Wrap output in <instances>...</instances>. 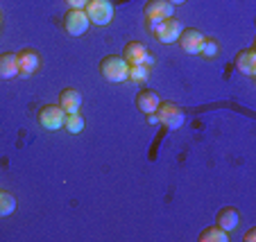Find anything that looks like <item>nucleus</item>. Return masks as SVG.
Returning <instances> with one entry per match:
<instances>
[{
  "label": "nucleus",
  "mask_w": 256,
  "mask_h": 242,
  "mask_svg": "<svg viewBox=\"0 0 256 242\" xmlns=\"http://www.w3.org/2000/svg\"><path fill=\"white\" fill-rule=\"evenodd\" d=\"M159 102L161 100L154 91H140L138 95H136V109H138L140 113H145V116H150V113L156 111Z\"/></svg>",
  "instance_id": "2eb2a0df"
},
{
  "label": "nucleus",
  "mask_w": 256,
  "mask_h": 242,
  "mask_svg": "<svg viewBox=\"0 0 256 242\" xmlns=\"http://www.w3.org/2000/svg\"><path fill=\"white\" fill-rule=\"evenodd\" d=\"M18 59H16V52H5L0 54V79H14L18 77Z\"/></svg>",
  "instance_id": "4468645a"
},
{
  "label": "nucleus",
  "mask_w": 256,
  "mask_h": 242,
  "mask_svg": "<svg viewBox=\"0 0 256 242\" xmlns=\"http://www.w3.org/2000/svg\"><path fill=\"white\" fill-rule=\"evenodd\" d=\"M154 113H156V120H159L164 127H168L170 131L184 127V122H186L184 109L177 107L174 102H159V107H156Z\"/></svg>",
  "instance_id": "f03ea898"
},
{
  "label": "nucleus",
  "mask_w": 256,
  "mask_h": 242,
  "mask_svg": "<svg viewBox=\"0 0 256 242\" xmlns=\"http://www.w3.org/2000/svg\"><path fill=\"white\" fill-rule=\"evenodd\" d=\"M148 54H150V50L145 48L143 43H138V41H130V43L122 48V59H125L130 66H138V63H145Z\"/></svg>",
  "instance_id": "9d476101"
},
{
  "label": "nucleus",
  "mask_w": 256,
  "mask_h": 242,
  "mask_svg": "<svg viewBox=\"0 0 256 242\" xmlns=\"http://www.w3.org/2000/svg\"><path fill=\"white\" fill-rule=\"evenodd\" d=\"M64 129L68 134H82L84 131V118L78 113H66V120H64Z\"/></svg>",
  "instance_id": "f3484780"
},
{
  "label": "nucleus",
  "mask_w": 256,
  "mask_h": 242,
  "mask_svg": "<svg viewBox=\"0 0 256 242\" xmlns=\"http://www.w3.org/2000/svg\"><path fill=\"white\" fill-rule=\"evenodd\" d=\"M200 54H204V57H208V59L216 57V54H218V41L216 39H208V36H206V39H204L202 50H200Z\"/></svg>",
  "instance_id": "aec40b11"
},
{
  "label": "nucleus",
  "mask_w": 256,
  "mask_h": 242,
  "mask_svg": "<svg viewBox=\"0 0 256 242\" xmlns=\"http://www.w3.org/2000/svg\"><path fill=\"white\" fill-rule=\"evenodd\" d=\"M88 0H66V5L70 7V9H84L86 7Z\"/></svg>",
  "instance_id": "412c9836"
},
{
  "label": "nucleus",
  "mask_w": 256,
  "mask_h": 242,
  "mask_svg": "<svg viewBox=\"0 0 256 242\" xmlns=\"http://www.w3.org/2000/svg\"><path fill=\"white\" fill-rule=\"evenodd\" d=\"M84 11H86L88 20H91L93 25H98V27L109 25L114 20V14H116L112 0H88L86 7H84Z\"/></svg>",
  "instance_id": "7ed1b4c3"
},
{
  "label": "nucleus",
  "mask_w": 256,
  "mask_h": 242,
  "mask_svg": "<svg viewBox=\"0 0 256 242\" xmlns=\"http://www.w3.org/2000/svg\"><path fill=\"white\" fill-rule=\"evenodd\" d=\"M39 125L48 131H57L64 129V120H66V111L59 104H46L39 109Z\"/></svg>",
  "instance_id": "39448f33"
},
{
  "label": "nucleus",
  "mask_w": 256,
  "mask_h": 242,
  "mask_svg": "<svg viewBox=\"0 0 256 242\" xmlns=\"http://www.w3.org/2000/svg\"><path fill=\"white\" fill-rule=\"evenodd\" d=\"M198 240H200V242H227V240H229V233L222 231V229L216 224V227L204 229V231L198 236Z\"/></svg>",
  "instance_id": "dca6fc26"
},
{
  "label": "nucleus",
  "mask_w": 256,
  "mask_h": 242,
  "mask_svg": "<svg viewBox=\"0 0 256 242\" xmlns=\"http://www.w3.org/2000/svg\"><path fill=\"white\" fill-rule=\"evenodd\" d=\"M182 23H179L177 18H166V20H161L159 25H154L152 27V32L156 34V39L161 41V43H177V39H179V34H182Z\"/></svg>",
  "instance_id": "0eeeda50"
},
{
  "label": "nucleus",
  "mask_w": 256,
  "mask_h": 242,
  "mask_svg": "<svg viewBox=\"0 0 256 242\" xmlns=\"http://www.w3.org/2000/svg\"><path fill=\"white\" fill-rule=\"evenodd\" d=\"M254 238H256V231H254V229H250V231L245 233V240L250 242V240H254Z\"/></svg>",
  "instance_id": "4be33fe9"
},
{
  "label": "nucleus",
  "mask_w": 256,
  "mask_h": 242,
  "mask_svg": "<svg viewBox=\"0 0 256 242\" xmlns=\"http://www.w3.org/2000/svg\"><path fill=\"white\" fill-rule=\"evenodd\" d=\"M16 211V199L12 193L7 190H0V218H7Z\"/></svg>",
  "instance_id": "a211bd4d"
},
{
  "label": "nucleus",
  "mask_w": 256,
  "mask_h": 242,
  "mask_svg": "<svg viewBox=\"0 0 256 242\" xmlns=\"http://www.w3.org/2000/svg\"><path fill=\"white\" fill-rule=\"evenodd\" d=\"M216 224L222 229V231L232 233L234 229L240 224V213H238L236 209H232V206H227V209H220V211H218V215H216Z\"/></svg>",
  "instance_id": "ddd939ff"
},
{
  "label": "nucleus",
  "mask_w": 256,
  "mask_h": 242,
  "mask_svg": "<svg viewBox=\"0 0 256 242\" xmlns=\"http://www.w3.org/2000/svg\"><path fill=\"white\" fill-rule=\"evenodd\" d=\"M150 75V68L145 66V63H138V66H130V79L134 84H143Z\"/></svg>",
  "instance_id": "6ab92c4d"
},
{
  "label": "nucleus",
  "mask_w": 256,
  "mask_h": 242,
  "mask_svg": "<svg viewBox=\"0 0 256 242\" xmlns=\"http://www.w3.org/2000/svg\"><path fill=\"white\" fill-rule=\"evenodd\" d=\"M88 25H91V20H88L84 9H68L66 16H64V29H66V34H70V36H82V34H86Z\"/></svg>",
  "instance_id": "423d86ee"
},
{
  "label": "nucleus",
  "mask_w": 256,
  "mask_h": 242,
  "mask_svg": "<svg viewBox=\"0 0 256 242\" xmlns=\"http://www.w3.org/2000/svg\"><path fill=\"white\" fill-rule=\"evenodd\" d=\"M100 75L112 84H122L130 79V63L122 57H104L100 61Z\"/></svg>",
  "instance_id": "f257e3e1"
},
{
  "label": "nucleus",
  "mask_w": 256,
  "mask_h": 242,
  "mask_svg": "<svg viewBox=\"0 0 256 242\" xmlns=\"http://www.w3.org/2000/svg\"><path fill=\"white\" fill-rule=\"evenodd\" d=\"M170 2H172V5H184L186 0H170Z\"/></svg>",
  "instance_id": "5701e85b"
},
{
  "label": "nucleus",
  "mask_w": 256,
  "mask_h": 242,
  "mask_svg": "<svg viewBox=\"0 0 256 242\" xmlns=\"http://www.w3.org/2000/svg\"><path fill=\"white\" fill-rule=\"evenodd\" d=\"M143 14H145V18H148V23H150V27H154L161 20L172 18L174 5L170 0H148V5L143 7Z\"/></svg>",
  "instance_id": "20e7f679"
},
{
  "label": "nucleus",
  "mask_w": 256,
  "mask_h": 242,
  "mask_svg": "<svg viewBox=\"0 0 256 242\" xmlns=\"http://www.w3.org/2000/svg\"><path fill=\"white\" fill-rule=\"evenodd\" d=\"M16 59H18V70H20V75H23V77H30V75L36 73V68L41 66L39 52H36V50H32V48L16 52Z\"/></svg>",
  "instance_id": "1a4fd4ad"
},
{
  "label": "nucleus",
  "mask_w": 256,
  "mask_h": 242,
  "mask_svg": "<svg viewBox=\"0 0 256 242\" xmlns=\"http://www.w3.org/2000/svg\"><path fill=\"white\" fill-rule=\"evenodd\" d=\"M59 107L66 113H78L82 107V93L78 88H64L59 93Z\"/></svg>",
  "instance_id": "9b49d317"
},
{
  "label": "nucleus",
  "mask_w": 256,
  "mask_h": 242,
  "mask_svg": "<svg viewBox=\"0 0 256 242\" xmlns=\"http://www.w3.org/2000/svg\"><path fill=\"white\" fill-rule=\"evenodd\" d=\"M234 63H236V68L240 70L242 75H247V77H254V75H256V50L254 48L240 50Z\"/></svg>",
  "instance_id": "f8f14e48"
},
{
  "label": "nucleus",
  "mask_w": 256,
  "mask_h": 242,
  "mask_svg": "<svg viewBox=\"0 0 256 242\" xmlns=\"http://www.w3.org/2000/svg\"><path fill=\"white\" fill-rule=\"evenodd\" d=\"M204 36L200 29H195V27H184L182 29V34H179V39H177V43L182 45V50L184 52H188V54H200V50H202V45H204Z\"/></svg>",
  "instance_id": "6e6552de"
}]
</instances>
